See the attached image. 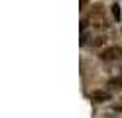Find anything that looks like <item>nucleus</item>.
Wrapping results in <instances>:
<instances>
[{"label":"nucleus","instance_id":"1","mask_svg":"<svg viewBox=\"0 0 122 118\" xmlns=\"http://www.w3.org/2000/svg\"><path fill=\"white\" fill-rule=\"evenodd\" d=\"M89 22H91V26H93L97 31H104V30L110 28V20H108V16H106V10H104L102 4H95L93 8H91Z\"/></svg>","mask_w":122,"mask_h":118},{"label":"nucleus","instance_id":"2","mask_svg":"<svg viewBox=\"0 0 122 118\" xmlns=\"http://www.w3.org/2000/svg\"><path fill=\"white\" fill-rule=\"evenodd\" d=\"M98 57H101V61H104V63H114V61H120V59H122V47H118V45L104 47V49H101Z\"/></svg>","mask_w":122,"mask_h":118},{"label":"nucleus","instance_id":"3","mask_svg":"<svg viewBox=\"0 0 122 118\" xmlns=\"http://www.w3.org/2000/svg\"><path fill=\"white\" fill-rule=\"evenodd\" d=\"M91 98H93L95 102H108L112 97H110V92L108 91H102V89H97L91 92Z\"/></svg>","mask_w":122,"mask_h":118},{"label":"nucleus","instance_id":"4","mask_svg":"<svg viewBox=\"0 0 122 118\" xmlns=\"http://www.w3.org/2000/svg\"><path fill=\"white\" fill-rule=\"evenodd\" d=\"M108 87L122 89V75H118V77H110V79H108Z\"/></svg>","mask_w":122,"mask_h":118},{"label":"nucleus","instance_id":"5","mask_svg":"<svg viewBox=\"0 0 122 118\" xmlns=\"http://www.w3.org/2000/svg\"><path fill=\"white\" fill-rule=\"evenodd\" d=\"M106 43V36H97L95 39H93V45L95 47H101V45H104Z\"/></svg>","mask_w":122,"mask_h":118},{"label":"nucleus","instance_id":"6","mask_svg":"<svg viewBox=\"0 0 122 118\" xmlns=\"http://www.w3.org/2000/svg\"><path fill=\"white\" fill-rule=\"evenodd\" d=\"M112 14H114V20H120V6L118 4H112Z\"/></svg>","mask_w":122,"mask_h":118},{"label":"nucleus","instance_id":"7","mask_svg":"<svg viewBox=\"0 0 122 118\" xmlns=\"http://www.w3.org/2000/svg\"><path fill=\"white\" fill-rule=\"evenodd\" d=\"M112 108L116 110V112H122V100H120V102H116V104H114Z\"/></svg>","mask_w":122,"mask_h":118},{"label":"nucleus","instance_id":"8","mask_svg":"<svg viewBox=\"0 0 122 118\" xmlns=\"http://www.w3.org/2000/svg\"><path fill=\"white\" fill-rule=\"evenodd\" d=\"M83 2H89V0H83Z\"/></svg>","mask_w":122,"mask_h":118}]
</instances>
